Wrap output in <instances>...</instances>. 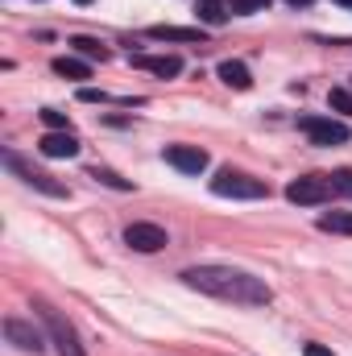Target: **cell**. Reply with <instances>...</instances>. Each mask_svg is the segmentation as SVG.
Segmentation results:
<instances>
[{"mask_svg": "<svg viewBox=\"0 0 352 356\" xmlns=\"http://www.w3.org/2000/svg\"><path fill=\"white\" fill-rule=\"evenodd\" d=\"M328 104H332L340 116H352V91L349 88H332L328 91Z\"/></svg>", "mask_w": 352, "mask_h": 356, "instance_id": "18", "label": "cell"}, {"mask_svg": "<svg viewBox=\"0 0 352 356\" xmlns=\"http://www.w3.org/2000/svg\"><path fill=\"white\" fill-rule=\"evenodd\" d=\"M125 245L137 249V253H158V249H166V228H158V224H129L125 228Z\"/></svg>", "mask_w": 352, "mask_h": 356, "instance_id": "7", "label": "cell"}, {"mask_svg": "<svg viewBox=\"0 0 352 356\" xmlns=\"http://www.w3.org/2000/svg\"><path fill=\"white\" fill-rule=\"evenodd\" d=\"M199 21L203 25H224L228 21V0H199Z\"/></svg>", "mask_w": 352, "mask_h": 356, "instance_id": "15", "label": "cell"}, {"mask_svg": "<svg viewBox=\"0 0 352 356\" xmlns=\"http://www.w3.org/2000/svg\"><path fill=\"white\" fill-rule=\"evenodd\" d=\"M75 4H91V0H75Z\"/></svg>", "mask_w": 352, "mask_h": 356, "instance_id": "26", "label": "cell"}, {"mask_svg": "<svg viewBox=\"0 0 352 356\" xmlns=\"http://www.w3.org/2000/svg\"><path fill=\"white\" fill-rule=\"evenodd\" d=\"M303 356H336V353L323 348V344H303Z\"/></svg>", "mask_w": 352, "mask_h": 356, "instance_id": "23", "label": "cell"}, {"mask_svg": "<svg viewBox=\"0 0 352 356\" xmlns=\"http://www.w3.org/2000/svg\"><path fill=\"white\" fill-rule=\"evenodd\" d=\"M211 195H220V199H265V195H269V186H265L262 178L241 175V170L224 166L220 175L211 178Z\"/></svg>", "mask_w": 352, "mask_h": 356, "instance_id": "2", "label": "cell"}, {"mask_svg": "<svg viewBox=\"0 0 352 356\" xmlns=\"http://www.w3.org/2000/svg\"><path fill=\"white\" fill-rule=\"evenodd\" d=\"M336 4H349V8H352V0H336Z\"/></svg>", "mask_w": 352, "mask_h": 356, "instance_id": "25", "label": "cell"}, {"mask_svg": "<svg viewBox=\"0 0 352 356\" xmlns=\"http://www.w3.org/2000/svg\"><path fill=\"white\" fill-rule=\"evenodd\" d=\"M319 232H340V236H352V211H328V216H319Z\"/></svg>", "mask_w": 352, "mask_h": 356, "instance_id": "16", "label": "cell"}, {"mask_svg": "<svg viewBox=\"0 0 352 356\" xmlns=\"http://www.w3.org/2000/svg\"><path fill=\"white\" fill-rule=\"evenodd\" d=\"M332 186H336L340 195H349V199H352V170H336V175H332Z\"/></svg>", "mask_w": 352, "mask_h": 356, "instance_id": "22", "label": "cell"}, {"mask_svg": "<svg viewBox=\"0 0 352 356\" xmlns=\"http://www.w3.org/2000/svg\"><path fill=\"white\" fill-rule=\"evenodd\" d=\"M38 315H42V323H46V332H50V340H54L58 356H88L83 353V344H79V336H75V327H71L58 311H50L46 302H38Z\"/></svg>", "mask_w": 352, "mask_h": 356, "instance_id": "3", "label": "cell"}, {"mask_svg": "<svg viewBox=\"0 0 352 356\" xmlns=\"http://www.w3.org/2000/svg\"><path fill=\"white\" fill-rule=\"evenodd\" d=\"M265 8H269V0H228V13H241V17L265 13Z\"/></svg>", "mask_w": 352, "mask_h": 356, "instance_id": "19", "label": "cell"}, {"mask_svg": "<svg viewBox=\"0 0 352 356\" xmlns=\"http://www.w3.org/2000/svg\"><path fill=\"white\" fill-rule=\"evenodd\" d=\"M91 178H95V182H108V186H116V191H129V186H133V182H125L120 175H112V170H104V166H95Z\"/></svg>", "mask_w": 352, "mask_h": 356, "instance_id": "20", "label": "cell"}, {"mask_svg": "<svg viewBox=\"0 0 352 356\" xmlns=\"http://www.w3.org/2000/svg\"><path fill=\"white\" fill-rule=\"evenodd\" d=\"M298 129L311 137V145H344L349 141V124L332 120V116H298Z\"/></svg>", "mask_w": 352, "mask_h": 356, "instance_id": "5", "label": "cell"}, {"mask_svg": "<svg viewBox=\"0 0 352 356\" xmlns=\"http://www.w3.org/2000/svg\"><path fill=\"white\" fill-rule=\"evenodd\" d=\"M54 75L83 83V79H91V67L88 63H79V58H71V54H63V58H54Z\"/></svg>", "mask_w": 352, "mask_h": 356, "instance_id": "14", "label": "cell"}, {"mask_svg": "<svg viewBox=\"0 0 352 356\" xmlns=\"http://www.w3.org/2000/svg\"><path fill=\"white\" fill-rule=\"evenodd\" d=\"M220 79H224L232 91H249V88H253L249 67H245V63H237V58H224V63H220Z\"/></svg>", "mask_w": 352, "mask_h": 356, "instance_id": "13", "label": "cell"}, {"mask_svg": "<svg viewBox=\"0 0 352 356\" xmlns=\"http://www.w3.org/2000/svg\"><path fill=\"white\" fill-rule=\"evenodd\" d=\"M42 124H46V129H67V112H54V108H42Z\"/></svg>", "mask_w": 352, "mask_h": 356, "instance_id": "21", "label": "cell"}, {"mask_svg": "<svg viewBox=\"0 0 352 356\" xmlns=\"http://www.w3.org/2000/svg\"><path fill=\"white\" fill-rule=\"evenodd\" d=\"M166 166H175L178 175H203L207 170V154L199 145H166Z\"/></svg>", "mask_w": 352, "mask_h": 356, "instance_id": "8", "label": "cell"}, {"mask_svg": "<svg viewBox=\"0 0 352 356\" xmlns=\"http://www.w3.org/2000/svg\"><path fill=\"white\" fill-rule=\"evenodd\" d=\"M145 38L150 42H186V46H195V42H203V29L199 25H150L145 29Z\"/></svg>", "mask_w": 352, "mask_h": 356, "instance_id": "12", "label": "cell"}, {"mask_svg": "<svg viewBox=\"0 0 352 356\" xmlns=\"http://www.w3.org/2000/svg\"><path fill=\"white\" fill-rule=\"evenodd\" d=\"M286 4H294V8H307V4H315V0H286Z\"/></svg>", "mask_w": 352, "mask_h": 356, "instance_id": "24", "label": "cell"}, {"mask_svg": "<svg viewBox=\"0 0 352 356\" xmlns=\"http://www.w3.org/2000/svg\"><path fill=\"white\" fill-rule=\"evenodd\" d=\"M4 166H8L13 175H21V182H25V186L42 191V195H50V199H67V186H63V182H54L46 170H33V166H25L17 154H4Z\"/></svg>", "mask_w": 352, "mask_h": 356, "instance_id": "6", "label": "cell"}, {"mask_svg": "<svg viewBox=\"0 0 352 356\" xmlns=\"http://www.w3.org/2000/svg\"><path fill=\"white\" fill-rule=\"evenodd\" d=\"M332 178H319V175H303L294 178L290 186H286V199L290 203H298V207H319V203H328L332 199Z\"/></svg>", "mask_w": 352, "mask_h": 356, "instance_id": "4", "label": "cell"}, {"mask_svg": "<svg viewBox=\"0 0 352 356\" xmlns=\"http://www.w3.org/2000/svg\"><path fill=\"white\" fill-rule=\"evenodd\" d=\"M182 282L191 290H203V294L237 302V307H265L273 298L262 277H253L245 269H232V266H191L182 269Z\"/></svg>", "mask_w": 352, "mask_h": 356, "instance_id": "1", "label": "cell"}, {"mask_svg": "<svg viewBox=\"0 0 352 356\" xmlns=\"http://www.w3.org/2000/svg\"><path fill=\"white\" fill-rule=\"evenodd\" d=\"M4 336H8V344H17L21 353H42V332L33 327V323H25V319H4Z\"/></svg>", "mask_w": 352, "mask_h": 356, "instance_id": "10", "label": "cell"}, {"mask_svg": "<svg viewBox=\"0 0 352 356\" xmlns=\"http://www.w3.org/2000/svg\"><path fill=\"white\" fill-rule=\"evenodd\" d=\"M71 46H75V50H79L83 58H99V63L108 58V46H104L99 38H88V33H79V38H71Z\"/></svg>", "mask_w": 352, "mask_h": 356, "instance_id": "17", "label": "cell"}, {"mask_svg": "<svg viewBox=\"0 0 352 356\" xmlns=\"http://www.w3.org/2000/svg\"><path fill=\"white\" fill-rule=\"evenodd\" d=\"M38 149H42L46 158H75V154H79V137H75L71 129H50V133L38 141Z\"/></svg>", "mask_w": 352, "mask_h": 356, "instance_id": "9", "label": "cell"}, {"mask_svg": "<svg viewBox=\"0 0 352 356\" xmlns=\"http://www.w3.org/2000/svg\"><path fill=\"white\" fill-rule=\"evenodd\" d=\"M133 67H141V71H150L158 79L182 75V58H175V54H133Z\"/></svg>", "mask_w": 352, "mask_h": 356, "instance_id": "11", "label": "cell"}]
</instances>
